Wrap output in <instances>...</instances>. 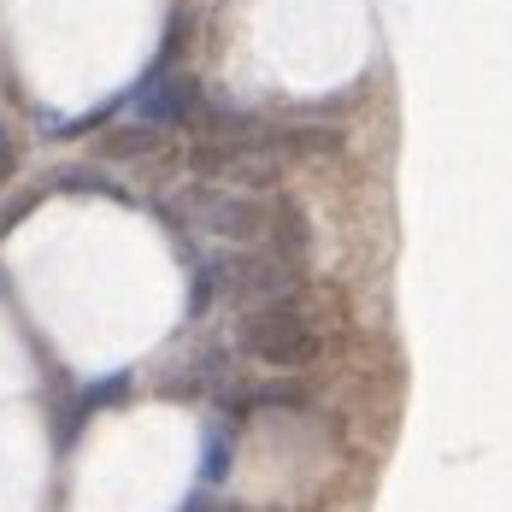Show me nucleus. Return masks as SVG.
Listing matches in <instances>:
<instances>
[{
	"mask_svg": "<svg viewBox=\"0 0 512 512\" xmlns=\"http://www.w3.org/2000/svg\"><path fill=\"white\" fill-rule=\"evenodd\" d=\"M236 348L271 371H307L324 359V324L301 295L259 301V307L236 312Z\"/></svg>",
	"mask_w": 512,
	"mask_h": 512,
	"instance_id": "1",
	"label": "nucleus"
},
{
	"mask_svg": "<svg viewBox=\"0 0 512 512\" xmlns=\"http://www.w3.org/2000/svg\"><path fill=\"white\" fill-rule=\"evenodd\" d=\"M301 289V259L289 254H212L201 271V283H195V312H206L212 295H230V301H242V307H259V301H283V295H295Z\"/></svg>",
	"mask_w": 512,
	"mask_h": 512,
	"instance_id": "2",
	"label": "nucleus"
},
{
	"mask_svg": "<svg viewBox=\"0 0 512 512\" xmlns=\"http://www.w3.org/2000/svg\"><path fill=\"white\" fill-rule=\"evenodd\" d=\"M171 212H183L195 230L218 236V242L254 248V242H271V218H277V201H265V195H248V189H224V183H195V189L171 195Z\"/></svg>",
	"mask_w": 512,
	"mask_h": 512,
	"instance_id": "3",
	"label": "nucleus"
},
{
	"mask_svg": "<svg viewBox=\"0 0 512 512\" xmlns=\"http://www.w3.org/2000/svg\"><path fill=\"white\" fill-rule=\"evenodd\" d=\"M189 171L201 177V183H224V189H271L277 177H283V154L271 148V130L259 136V142H195L189 148Z\"/></svg>",
	"mask_w": 512,
	"mask_h": 512,
	"instance_id": "4",
	"label": "nucleus"
},
{
	"mask_svg": "<svg viewBox=\"0 0 512 512\" xmlns=\"http://www.w3.org/2000/svg\"><path fill=\"white\" fill-rule=\"evenodd\" d=\"M136 112H142V124H183V118H195V83L189 77H177V71H154V83L136 95Z\"/></svg>",
	"mask_w": 512,
	"mask_h": 512,
	"instance_id": "5",
	"label": "nucleus"
},
{
	"mask_svg": "<svg viewBox=\"0 0 512 512\" xmlns=\"http://www.w3.org/2000/svg\"><path fill=\"white\" fill-rule=\"evenodd\" d=\"M154 154H165V130H154V124H124V130L106 136V159H154Z\"/></svg>",
	"mask_w": 512,
	"mask_h": 512,
	"instance_id": "6",
	"label": "nucleus"
},
{
	"mask_svg": "<svg viewBox=\"0 0 512 512\" xmlns=\"http://www.w3.org/2000/svg\"><path fill=\"white\" fill-rule=\"evenodd\" d=\"M224 471H230V436H218V430H212V436H206V477L218 483Z\"/></svg>",
	"mask_w": 512,
	"mask_h": 512,
	"instance_id": "7",
	"label": "nucleus"
},
{
	"mask_svg": "<svg viewBox=\"0 0 512 512\" xmlns=\"http://www.w3.org/2000/svg\"><path fill=\"white\" fill-rule=\"evenodd\" d=\"M6 171H12V142L0 136V183H6Z\"/></svg>",
	"mask_w": 512,
	"mask_h": 512,
	"instance_id": "8",
	"label": "nucleus"
}]
</instances>
